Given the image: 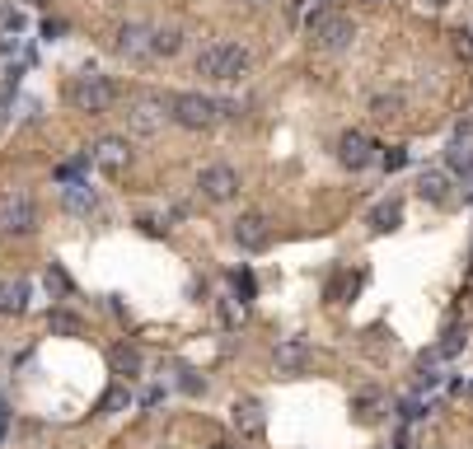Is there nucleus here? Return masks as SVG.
I'll return each mask as SVG.
<instances>
[{"label":"nucleus","instance_id":"1","mask_svg":"<svg viewBox=\"0 0 473 449\" xmlns=\"http://www.w3.org/2000/svg\"><path fill=\"white\" fill-rule=\"evenodd\" d=\"M220 118H235V103H216L198 90L169 94V122H179L183 131H211Z\"/></svg>","mask_w":473,"mask_h":449},{"label":"nucleus","instance_id":"2","mask_svg":"<svg viewBox=\"0 0 473 449\" xmlns=\"http://www.w3.org/2000/svg\"><path fill=\"white\" fill-rule=\"evenodd\" d=\"M248 66H254V56H248V47H239V43H207L198 52V75L216 80V84H230V80L248 75Z\"/></svg>","mask_w":473,"mask_h":449},{"label":"nucleus","instance_id":"3","mask_svg":"<svg viewBox=\"0 0 473 449\" xmlns=\"http://www.w3.org/2000/svg\"><path fill=\"white\" fill-rule=\"evenodd\" d=\"M118 99H122L118 80H113V75H99V71H85V75H75V80L66 84V103H71L75 112H108Z\"/></svg>","mask_w":473,"mask_h":449},{"label":"nucleus","instance_id":"4","mask_svg":"<svg viewBox=\"0 0 473 449\" xmlns=\"http://www.w3.org/2000/svg\"><path fill=\"white\" fill-rule=\"evenodd\" d=\"M304 28H310V43H314L319 52H343V47H352V38H356V24H352L343 10H333V5L310 10Z\"/></svg>","mask_w":473,"mask_h":449},{"label":"nucleus","instance_id":"5","mask_svg":"<svg viewBox=\"0 0 473 449\" xmlns=\"http://www.w3.org/2000/svg\"><path fill=\"white\" fill-rule=\"evenodd\" d=\"M38 230V202L29 192H0V239L34 234Z\"/></svg>","mask_w":473,"mask_h":449},{"label":"nucleus","instance_id":"6","mask_svg":"<svg viewBox=\"0 0 473 449\" xmlns=\"http://www.w3.org/2000/svg\"><path fill=\"white\" fill-rule=\"evenodd\" d=\"M164 122H169V99H159V94H136L127 103V127L136 136H155L164 131Z\"/></svg>","mask_w":473,"mask_h":449},{"label":"nucleus","instance_id":"7","mask_svg":"<svg viewBox=\"0 0 473 449\" xmlns=\"http://www.w3.org/2000/svg\"><path fill=\"white\" fill-rule=\"evenodd\" d=\"M198 192L207 196V202L226 206V202H235V196H239V174H235L230 164H207L202 174H198Z\"/></svg>","mask_w":473,"mask_h":449},{"label":"nucleus","instance_id":"8","mask_svg":"<svg viewBox=\"0 0 473 449\" xmlns=\"http://www.w3.org/2000/svg\"><path fill=\"white\" fill-rule=\"evenodd\" d=\"M230 239L244 248V253H263L272 244V220L263 211H244L235 224H230Z\"/></svg>","mask_w":473,"mask_h":449},{"label":"nucleus","instance_id":"9","mask_svg":"<svg viewBox=\"0 0 473 449\" xmlns=\"http://www.w3.org/2000/svg\"><path fill=\"white\" fill-rule=\"evenodd\" d=\"M113 47H118V56H127V62H146V56H155V28L131 19L113 33Z\"/></svg>","mask_w":473,"mask_h":449},{"label":"nucleus","instance_id":"10","mask_svg":"<svg viewBox=\"0 0 473 449\" xmlns=\"http://www.w3.org/2000/svg\"><path fill=\"white\" fill-rule=\"evenodd\" d=\"M90 159L103 168L108 178H118V174H127V164H131V146L122 136H99L94 146H90Z\"/></svg>","mask_w":473,"mask_h":449},{"label":"nucleus","instance_id":"11","mask_svg":"<svg viewBox=\"0 0 473 449\" xmlns=\"http://www.w3.org/2000/svg\"><path fill=\"white\" fill-rule=\"evenodd\" d=\"M230 421H235L239 440H263V431H267V407L258 398H235Z\"/></svg>","mask_w":473,"mask_h":449},{"label":"nucleus","instance_id":"12","mask_svg":"<svg viewBox=\"0 0 473 449\" xmlns=\"http://www.w3.org/2000/svg\"><path fill=\"white\" fill-rule=\"evenodd\" d=\"M338 159L352 168V174H361V168L375 164V140H371L366 131H347V136L338 140Z\"/></svg>","mask_w":473,"mask_h":449},{"label":"nucleus","instance_id":"13","mask_svg":"<svg viewBox=\"0 0 473 449\" xmlns=\"http://www.w3.org/2000/svg\"><path fill=\"white\" fill-rule=\"evenodd\" d=\"M417 196L431 206H450V174L445 168H422L417 174Z\"/></svg>","mask_w":473,"mask_h":449},{"label":"nucleus","instance_id":"14","mask_svg":"<svg viewBox=\"0 0 473 449\" xmlns=\"http://www.w3.org/2000/svg\"><path fill=\"white\" fill-rule=\"evenodd\" d=\"M310 360H314V356H310V347H304L300 337H286V342H276V370H282V375H300Z\"/></svg>","mask_w":473,"mask_h":449},{"label":"nucleus","instance_id":"15","mask_svg":"<svg viewBox=\"0 0 473 449\" xmlns=\"http://www.w3.org/2000/svg\"><path fill=\"white\" fill-rule=\"evenodd\" d=\"M399 224H403V202L399 196H389V202H380L371 211V234H394Z\"/></svg>","mask_w":473,"mask_h":449},{"label":"nucleus","instance_id":"16","mask_svg":"<svg viewBox=\"0 0 473 449\" xmlns=\"http://www.w3.org/2000/svg\"><path fill=\"white\" fill-rule=\"evenodd\" d=\"M62 206H66L71 215H90V211L99 206V196H94V187H90V183H66Z\"/></svg>","mask_w":473,"mask_h":449},{"label":"nucleus","instance_id":"17","mask_svg":"<svg viewBox=\"0 0 473 449\" xmlns=\"http://www.w3.org/2000/svg\"><path fill=\"white\" fill-rule=\"evenodd\" d=\"M108 365H113V375H122V379H136V375H141V351H136V347H127V342H118L113 351H108Z\"/></svg>","mask_w":473,"mask_h":449},{"label":"nucleus","instance_id":"18","mask_svg":"<svg viewBox=\"0 0 473 449\" xmlns=\"http://www.w3.org/2000/svg\"><path fill=\"white\" fill-rule=\"evenodd\" d=\"M445 168H450V174H473V146L468 140H455V146L445 150Z\"/></svg>","mask_w":473,"mask_h":449},{"label":"nucleus","instance_id":"19","mask_svg":"<svg viewBox=\"0 0 473 449\" xmlns=\"http://www.w3.org/2000/svg\"><path fill=\"white\" fill-rule=\"evenodd\" d=\"M47 328L62 332V337H80V332H85V323H80L75 314H66V309H52V314H47Z\"/></svg>","mask_w":473,"mask_h":449},{"label":"nucleus","instance_id":"20","mask_svg":"<svg viewBox=\"0 0 473 449\" xmlns=\"http://www.w3.org/2000/svg\"><path fill=\"white\" fill-rule=\"evenodd\" d=\"M179 47H183L179 28H155V56H174Z\"/></svg>","mask_w":473,"mask_h":449},{"label":"nucleus","instance_id":"21","mask_svg":"<svg viewBox=\"0 0 473 449\" xmlns=\"http://www.w3.org/2000/svg\"><path fill=\"white\" fill-rule=\"evenodd\" d=\"M24 300H29V286L14 281V286L5 291V309H0V314H24Z\"/></svg>","mask_w":473,"mask_h":449},{"label":"nucleus","instance_id":"22","mask_svg":"<svg viewBox=\"0 0 473 449\" xmlns=\"http://www.w3.org/2000/svg\"><path fill=\"white\" fill-rule=\"evenodd\" d=\"M399 108H403V99H399V94H380V99L371 103L375 118H399Z\"/></svg>","mask_w":473,"mask_h":449},{"label":"nucleus","instance_id":"23","mask_svg":"<svg viewBox=\"0 0 473 449\" xmlns=\"http://www.w3.org/2000/svg\"><path fill=\"white\" fill-rule=\"evenodd\" d=\"M380 164H384V168H389V174H399V168H403V164H408V150H403V146H389V150H384V155H380Z\"/></svg>","mask_w":473,"mask_h":449},{"label":"nucleus","instance_id":"24","mask_svg":"<svg viewBox=\"0 0 473 449\" xmlns=\"http://www.w3.org/2000/svg\"><path fill=\"white\" fill-rule=\"evenodd\" d=\"M235 291H239L244 300H254V295H258V281H254V272H235Z\"/></svg>","mask_w":473,"mask_h":449},{"label":"nucleus","instance_id":"25","mask_svg":"<svg viewBox=\"0 0 473 449\" xmlns=\"http://www.w3.org/2000/svg\"><path fill=\"white\" fill-rule=\"evenodd\" d=\"M122 403H127V388H108V393H103V403H99V412H118Z\"/></svg>","mask_w":473,"mask_h":449},{"label":"nucleus","instance_id":"26","mask_svg":"<svg viewBox=\"0 0 473 449\" xmlns=\"http://www.w3.org/2000/svg\"><path fill=\"white\" fill-rule=\"evenodd\" d=\"M375 407H380V398H375V393H361V398H356V412H361V421H375Z\"/></svg>","mask_w":473,"mask_h":449},{"label":"nucleus","instance_id":"27","mask_svg":"<svg viewBox=\"0 0 473 449\" xmlns=\"http://www.w3.org/2000/svg\"><path fill=\"white\" fill-rule=\"evenodd\" d=\"M47 286H52V291H62V295H66V291H71V276H66L62 267H47Z\"/></svg>","mask_w":473,"mask_h":449},{"label":"nucleus","instance_id":"28","mask_svg":"<svg viewBox=\"0 0 473 449\" xmlns=\"http://www.w3.org/2000/svg\"><path fill=\"white\" fill-rule=\"evenodd\" d=\"M179 375H183V379H179L183 393H202V388H207V379H198V370H179Z\"/></svg>","mask_w":473,"mask_h":449},{"label":"nucleus","instance_id":"29","mask_svg":"<svg viewBox=\"0 0 473 449\" xmlns=\"http://www.w3.org/2000/svg\"><path fill=\"white\" fill-rule=\"evenodd\" d=\"M80 168H85V159H71V164L57 168V178H62V183H80Z\"/></svg>","mask_w":473,"mask_h":449},{"label":"nucleus","instance_id":"30","mask_svg":"<svg viewBox=\"0 0 473 449\" xmlns=\"http://www.w3.org/2000/svg\"><path fill=\"white\" fill-rule=\"evenodd\" d=\"M10 112H14V94H10V90H0V131L10 127Z\"/></svg>","mask_w":473,"mask_h":449},{"label":"nucleus","instance_id":"31","mask_svg":"<svg viewBox=\"0 0 473 449\" xmlns=\"http://www.w3.org/2000/svg\"><path fill=\"white\" fill-rule=\"evenodd\" d=\"M455 52L473 62V33H468V28H459V33H455Z\"/></svg>","mask_w":473,"mask_h":449},{"label":"nucleus","instance_id":"32","mask_svg":"<svg viewBox=\"0 0 473 449\" xmlns=\"http://www.w3.org/2000/svg\"><path fill=\"white\" fill-rule=\"evenodd\" d=\"M62 33H66L62 19H47V24H43V38H62Z\"/></svg>","mask_w":473,"mask_h":449},{"label":"nucleus","instance_id":"33","mask_svg":"<svg viewBox=\"0 0 473 449\" xmlns=\"http://www.w3.org/2000/svg\"><path fill=\"white\" fill-rule=\"evenodd\" d=\"M5 14H10V0H0V24H5Z\"/></svg>","mask_w":473,"mask_h":449},{"label":"nucleus","instance_id":"34","mask_svg":"<svg viewBox=\"0 0 473 449\" xmlns=\"http://www.w3.org/2000/svg\"><path fill=\"white\" fill-rule=\"evenodd\" d=\"M5 291H10V286H5V281H0V309H5Z\"/></svg>","mask_w":473,"mask_h":449},{"label":"nucleus","instance_id":"35","mask_svg":"<svg viewBox=\"0 0 473 449\" xmlns=\"http://www.w3.org/2000/svg\"><path fill=\"white\" fill-rule=\"evenodd\" d=\"M468 267H473V244H468Z\"/></svg>","mask_w":473,"mask_h":449},{"label":"nucleus","instance_id":"36","mask_svg":"<svg viewBox=\"0 0 473 449\" xmlns=\"http://www.w3.org/2000/svg\"><path fill=\"white\" fill-rule=\"evenodd\" d=\"M248 5H267V0H248Z\"/></svg>","mask_w":473,"mask_h":449},{"label":"nucleus","instance_id":"37","mask_svg":"<svg viewBox=\"0 0 473 449\" xmlns=\"http://www.w3.org/2000/svg\"><path fill=\"white\" fill-rule=\"evenodd\" d=\"M427 5H445V0H427Z\"/></svg>","mask_w":473,"mask_h":449},{"label":"nucleus","instance_id":"38","mask_svg":"<svg viewBox=\"0 0 473 449\" xmlns=\"http://www.w3.org/2000/svg\"><path fill=\"white\" fill-rule=\"evenodd\" d=\"M0 421H5V403H0Z\"/></svg>","mask_w":473,"mask_h":449},{"label":"nucleus","instance_id":"39","mask_svg":"<svg viewBox=\"0 0 473 449\" xmlns=\"http://www.w3.org/2000/svg\"><path fill=\"white\" fill-rule=\"evenodd\" d=\"M211 449H230V444H211Z\"/></svg>","mask_w":473,"mask_h":449}]
</instances>
